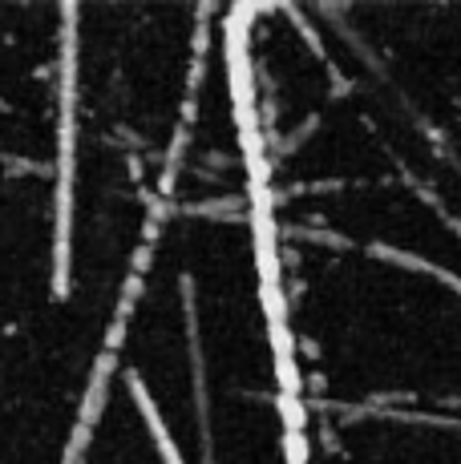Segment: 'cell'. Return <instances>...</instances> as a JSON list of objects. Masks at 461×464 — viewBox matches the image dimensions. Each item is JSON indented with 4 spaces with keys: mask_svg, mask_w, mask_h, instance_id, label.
I'll return each instance as SVG.
<instances>
[{
    "mask_svg": "<svg viewBox=\"0 0 461 464\" xmlns=\"http://www.w3.org/2000/svg\"><path fill=\"white\" fill-rule=\"evenodd\" d=\"M291 464H461V5H230Z\"/></svg>",
    "mask_w": 461,
    "mask_h": 464,
    "instance_id": "6da1fadb",
    "label": "cell"
}]
</instances>
